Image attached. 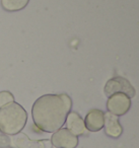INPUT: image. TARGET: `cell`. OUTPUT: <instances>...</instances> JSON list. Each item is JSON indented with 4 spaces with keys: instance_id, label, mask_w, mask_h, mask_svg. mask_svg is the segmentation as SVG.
<instances>
[{
    "instance_id": "obj_8",
    "label": "cell",
    "mask_w": 139,
    "mask_h": 148,
    "mask_svg": "<svg viewBox=\"0 0 139 148\" xmlns=\"http://www.w3.org/2000/svg\"><path fill=\"white\" fill-rule=\"evenodd\" d=\"M105 132L108 136L112 138H118L123 132V128L120 125L118 117L111 113L105 114Z\"/></svg>"
},
{
    "instance_id": "obj_4",
    "label": "cell",
    "mask_w": 139,
    "mask_h": 148,
    "mask_svg": "<svg viewBox=\"0 0 139 148\" xmlns=\"http://www.w3.org/2000/svg\"><path fill=\"white\" fill-rule=\"evenodd\" d=\"M131 107V101L128 95L124 93H116L109 97L107 103V109L109 113L115 116H123L129 111Z\"/></svg>"
},
{
    "instance_id": "obj_5",
    "label": "cell",
    "mask_w": 139,
    "mask_h": 148,
    "mask_svg": "<svg viewBox=\"0 0 139 148\" xmlns=\"http://www.w3.org/2000/svg\"><path fill=\"white\" fill-rule=\"evenodd\" d=\"M51 143L56 148H76L78 145V138L67 128H61L53 133Z\"/></svg>"
},
{
    "instance_id": "obj_1",
    "label": "cell",
    "mask_w": 139,
    "mask_h": 148,
    "mask_svg": "<svg viewBox=\"0 0 139 148\" xmlns=\"http://www.w3.org/2000/svg\"><path fill=\"white\" fill-rule=\"evenodd\" d=\"M71 107L72 101L66 93L44 95L33 105V121L40 130L54 133L65 124Z\"/></svg>"
},
{
    "instance_id": "obj_11",
    "label": "cell",
    "mask_w": 139,
    "mask_h": 148,
    "mask_svg": "<svg viewBox=\"0 0 139 148\" xmlns=\"http://www.w3.org/2000/svg\"><path fill=\"white\" fill-rule=\"evenodd\" d=\"M14 101V97L9 91H1L0 92V108L4 107L8 103Z\"/></svg>"
},
{
    "instance_id": "obj_2",
    "label": "cell",
    "mask_w": 139,
    "mask_h": 148,
    "mask_svg": "<svg viewBox=\"0 0 139 148\" xmlns=\"http://www.w3.org/2000/svg\"><path fill=\"white\" fill-rule=\"evenodd\" d=\"M28 113L19 103L12 101L0 108V131L6 135H17L25 128Z\"/></svg>"
},
{
    "instance_id": "obj_3",
    "label": "cell",
    "mask_w": 139,
    "mask_h": 148,
    "mask_svg": "<svg viewBox=\"0 0 139 148\" xmlns=\"http://www.w3.org/2000/svg\"><path fill=\"white\" fill-rule=\"evenodd\" d=\"M105 93L109 97L116 93H124L129 97H133L135 95V89L127 79L123 77H114L106 83Z\"/></svg>"
},
{
    "instance_id": "obj_9",
    "label": "cell",
    "mask_w": 139,
    "mask_h": 148,
    "mask_svg": "<svg viewBox=\"0 0 139 148\" xmlns=\"http://www.w3.org/2000/svg\"><path fill=\"white\" fill-rule=\"evenodd\" d=\"M17 148H47L48 140H31L25 134L19 133L14 139Z\"/></svg>"
},
{
    "instance_id": "obj_7",
    "label": "cell",
    "mask_w": 139,
    "mask_h": 148,
    "mask_svg": "<svg viewBox=\"0 0 139 148\" xmlns=\"http://www.w3.org/2000/svg\"><path fill=\"white\" fill-rule=\"evenodd\" d=\"M66 125H67V129L75 136L85 135L87 131L84 125V120L75 112H71L68 114L66 118Z\"/></svg>"
},
{
    "instance_id": "obj_12",
    "label": "cell",
    "mask_w": 139,
    "mask_h": 148,
    "mask_svg": "<svg viewBox=\"0 0 139 148\" xmlns=\"http://www.w3.org/2000/svg\"><path fill=\"white\" fill-rule=\"evenodd\" d=\"M7 147H10V139L8 138V135L0 131V148Z\"/></svg>"
},
{
    "instance_id": "obj_13",
    "label": "cell",
    "mask_w": 139,
    "mask_h": 148,
    "mask_svg": "<svg viewBox=\"0 0 139 148\" xmlns=\"http://www.w3.org/2000/svg\"><path fill=\"white\" fill-rule=\"evenodd\" d=\"M7 148H12V147H11V146H10V147H7Z\"/></svg>"
},
{
    "instance_id": "obj_10",
    "label": "cell",
    "mask_w": 139,
    "mask_h": 148,
    "mask_svg": "<svg viewBox=\"0 0 139 148\" xmlns=\"http://www.w3.org/2000/svg\"><path fill=\"white\" fill-rule=\"evenodd\" d=\"M29 2L30 0H1V5L6 11L14 12L23 9Z\"/></svg>"
},
{
    "instance_id": "obj_6",
    "label": "cell",
    "mask_w": 139,
    "mask_h": 148,
    "mask_svg": "<svg viewBox=\"0 0 139 148\" xmlns=\"http://www.w3.org/2000/svg\"><path fill=\"white\" fill-rule=\"evenodd\" d=\"M86 130L90 132H98L104 128L105 113L100 110H92L87 113L84 120Z\"/></svg>"
}]
</instances>
